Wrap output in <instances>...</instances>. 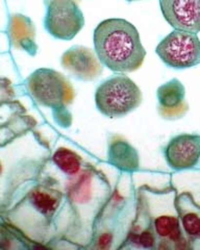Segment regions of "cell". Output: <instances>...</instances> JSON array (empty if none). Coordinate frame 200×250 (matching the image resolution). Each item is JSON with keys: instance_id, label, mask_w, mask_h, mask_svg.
<instances>
[{"instance_id": "obj_4", "label": "cell", "mask_w": 200, "mask_h": 250, "mask_svg": "<svg viewBox=\"0 0 200 250\" xmlns=\"http://www.w3.org/2000/svg\"><path fill=\"white\" fill-rule=\"evenodd\" d=\"M156 52L168 67L190 69L200 64V40L197 34L174 29L159 43Z\"/></svg>"}, {"instance_id": "obj_2", "label": "cell", "mask_w": 200, "mask_h": 250, "mask_svg": "<svg viewBox=\"0 0 200 250\" xmlns=\"http://www.w3.org/2000/svg\"><path fill=\"white\" fill-rule=\"evenodd\" d=\"M25 88L35 103L50 108L60 126H69L71 114L69 105L74 100V89L67 78L49 68L37 69L25 81Z\"/></svg>"}, {"instance_id": "obj_10", "label": "cell", "mask_w": 200, "mask_h": 250, "mask_svg": "<svg viewBox=\"0 0 200 250\" xmlns=\"http://www.w3.org/2000/svg\"><path fill=\"white\" fill-rule=\"evenodd\" d=\"M160 113L166 118L180 116L187 111L184 101V88L178 80H172L158 89Z\"/></svg>"}, {"instance_id": "obj_14", "label": "cell", "mask_w": 200, "mask_h": 250, "mask_svg": "<svg viewBox=\"0 0 200 250\" xmlns=\"http://www.w3.org/2000/svg\"><path fill=\"white\" fill-rule=\"evenodd\" d=\"M183 229L190 236H200V218L198 215L189 213L182 217Z\"/></svg>"}, {"instance_id": "obj_11", "label": "cell", "mask_w": 200, "mask_h": 250, "mask_svg": "<svg viewBox=\"0 0 200 250\" xmlns=\"http://www.w3.org/2000/svg\"><path fill=\"white\" fill-rule=\"evenodd\" d=\"M52 161L56 166L66 174L73 175L78 173L81 167V158L75 151L69 148L60 147L56 150L52 156Z\"/></svg>"}, {"instance_id": "obj_8", "label": "cell", "mask_w": 200, "mask_h": 250, "mask_svg": "<svg viewBox=\"0 0 200 250\" xmlns=\"http://www.w3.org/2000/svg\"><path fill=\"white\" fill-rule=\"evenodd\" d=\"M166 162L173 170H188L200 161V136L181 134L172 138L165 150Z\"/></svg>"}, {"instance_id": "obj_1", "label": "cell", "mask_w": 200, "mask_h": 250, "mask_svg": "<svg viewBox=\"0 0 200 250\" xmlns=\"http://www.w3.org/2000/svg\"><path fill=\"white\" fill-rule=\"evenodd\" d=\"M94 50L101 64L116 73H130L143 65L146 50L133 23L121 18L103 20L94 29Z\"/></svg>"}, {"instance_id": "obj_15", "label": "cell", "mask_w": 200, "mask_h": 250, "mask_svg": "<svg viewBox=\"0 0 200 250\" xmlns=\"http://www.w3.org/2000/svg\"><path fill=\"white\" fill-rule=\"evenodd\" d=\"M128 2H133V1H141V0H126Z\"/></svg>"}, {"instance_id": "obj_12", "label": "cell", "mask_w": 200, "mask_h": 250, "mask_svg": "<svg viewBox=\"0 0 200 250\" xmlns=\"http://www.w3.org/2000/svg\"><path fill=\"white\" fill-rule=\"evenodd\" d=\"M32 200L38 209H40L44 214H47L56 209L60 199L57 192H52L46 188H39L33 192Z\"/></svg>"}, {"instance_id": "obj_7", "label": "cell", "mask_w": 200, "mask_h": 250, "mask_svg": "<svg viewBox=\"0 0 200 250\" xmlns=\"http://www.w3.org/2000/svg\"><path fill=\"white\" fill-rule=\"evenodd\" d=\"M161 14L174 29L198 34L200 31V0H160Z\"/></svg>"}, {"instance_id": "obj_9", "label": "cell", "mask_w": 200, "mask_h": 250, "mask_svg": "<svg viewBox=\"0 0 200 250\" xmlns=\"http://www.w3.org/2000/svg\"><path fill=\"white\" fill-rule=\"evenodd\" d=\"M7 33L11 45L14 48L25 51L29 56H35L38 50L36 44V27L32 19L22 14L12 15Z\"/></svg>"}, {"instance_id": "obj_13", "label": "cell", "mask_w": 200, "mask_h": 250, "mask_svg": "<svg viewBox=\"0 0 200 250\" xmlns=\"http://www.w3.org/2000/svg\"><path fill=\"white\" fill-rule=\"evenodd\" d=\"M156 229L160 237L175 240L180 236L178 219L171 216H161L156 220Z\"/></svg>"}, {"instance_id": "obj_6", "label": "cell", "mask_w": 200, "mask_h": 250, "mask_svg": "<svg viewBox=\"0 0 200 250\" xmlns=\"http://www.w3.org/2000/svg\"><path fill=\"white\" fill-rule=\"evenodd\" d=\"M60 64L72 77L79 81H94L102 73V64L95 51L86 46L75 45L61 56Z\"/></svg>"}, {"instance_id": "obj_5", "label": "cell", "mask_w": 200, "mask_h": 250, "mask_svg": "<svg viewBox=\"0 0 200 250\" xmlns=\"http://www.w3.org/2000/svg\"><path fill=\"white\" fill-rule=\"evenodd\" d=\"M44 27L58 40L69 41L84 25V17L75 0H45Z\"/></svg>"}, {"instance_id": "obj_3", "label": "cell", "mask_w": 200, "mask_h": 250, "mask_svg": "<svg viewBox=\"0 0 200 250\" xmlns=\"http://www.w3.org/2000/svg\"><path fill=\"white\" fill-rule=\"evenodd\" d=\"M140 88L124 73L113 75L100 83L95 92L98 111L109 118H121L142 104Z\"/></svg>"}]
</instances>
